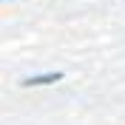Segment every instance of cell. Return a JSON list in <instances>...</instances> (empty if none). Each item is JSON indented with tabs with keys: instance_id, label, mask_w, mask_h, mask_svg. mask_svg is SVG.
<instances>
[{
	"instance_id": "1",
	"label": "cell",
	"mask_w": 125,
	"mask_h": 125,
	"mask_svg": "<svg viewBox=\"0 0 125 125\" xmlns=\"http://www.w3.org/2000/svg\"><path fill=\"white\" fill-rule=\"evenodd\" d=\"M62 77H65L62 71H48V74H37V77H26V80H20V85H26V88H37V85H51V83H60Z\"/></svg>"
}]
</instances>
